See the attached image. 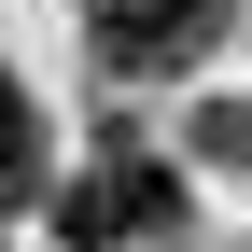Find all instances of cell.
I'll use <instances>...</instances> for the list:
<instances>
[{"mask_svg":"<svg viewBox=\"0 0 252 252\" xmlns=\"http://www.w3.org/2000/svg\"><path fill=\"white\" fill-rule=\"evenodd\" d=\"M168 224H182V168L140 154V140H112L98 168L56 196V238H70V252H154Z\"/></svg>","mask_w":252,"mask_h":252,"instance_id":"1","label":"cell"},{"mask_svg":"<svg viewBox=\"0 0 252 252\" xmlns=\"http://www.w3.org/2000/svg\"><path fill=\"white\" fill-rule=\"evenodd\" d=\"M84 42H98V70L126 84H168L210 56V0H84Z\"/></svg>","mask_w":252,"mask_h":252,"instance_id":"2","label":"cell"},{"mask_svg":"<svg viewBox=\"0 0 252 252\" xmlns=\"http://www.w3.org/2000/svg\"><path fill=\"white\" fill-rule=\"evenodd\" d=\"M42 196V112H28V84H0V210Z\"/></svg>","mask_w":252,"mask_h":252,"instance_id":"3","label":"cell"}]
</instances>
